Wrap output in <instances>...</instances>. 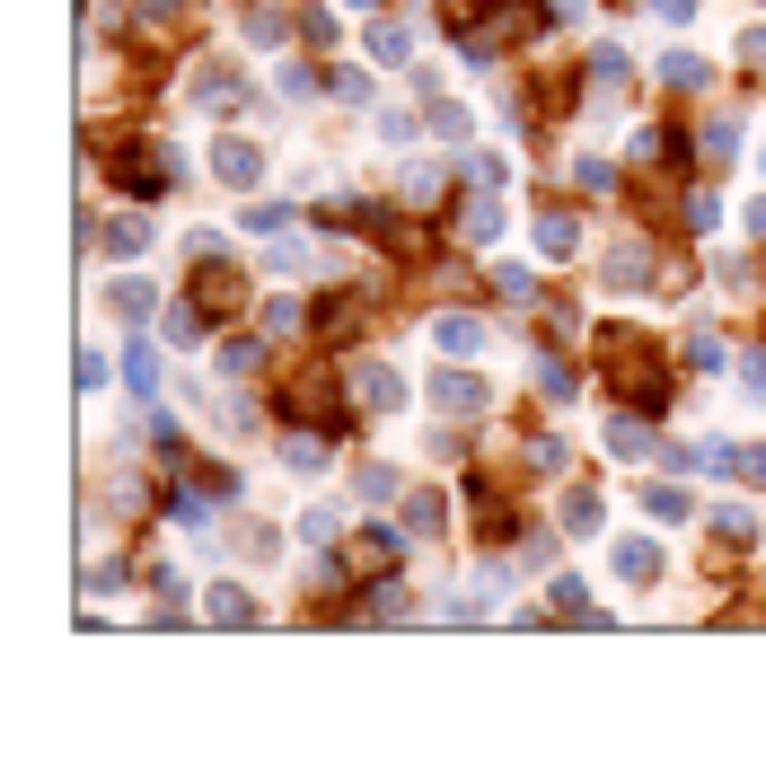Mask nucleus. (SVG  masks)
I'll list each match as a JSON object with an SVG mask.
<instances>
[{
	"instance_id": "f257e3e1",
	"label": "nucleus",
	"mask_w": 766,
	"mask_h": 775,
	"mask_svg": "<svg viewBox=\"0 0 766 775\" xmlns=\"http://www.w3.org/2000/svg\"><path fill=\"white\" fill-rule=\"evenodd\" d=\"M115 185L159 194V185H177V159H159V141H124V150H115Z\"/></svg>"
},
{
	"instance_id": "f03ea898",
	"label": "nucleus",
	"mask_w": 766,
	"mask_h": 775,
	"mask_svg": "<svg viewBox=\"0 0 766 775\" xmlns=\"http://www.w3.org/2000/svg\"><path fill=\"white\" fill-rule=\"evenodd\" d=\"M212 177H221V185H255V177H264V150H255L248 132H230V141L212 150Z\"/></svg>"
},
{
	"instance_id": "7ed1b4c3",
	"label": "nucleus",
	"mask_w": 766,
	"mask_h": 775,
	"mask_svg": "<svg viewBox=\"0 0 766 775\" xmlns=\"http://www.w3.org/2000/svg\"><path fill=\"white\" fill-rule=\"evenodd\" d=\"M643 520H652V529H678V520H696V494L661 476V485H643Z\"/></svg>"
},
{
	"instance_id": "20e7f679",
	"label": "nucleus",
	"mask_w": 766,
	"mask_h": 775,
	"mask_svg": "<svg viewBox=\"0 0 766 775\" xmlns=\"http://www.w3.org/2000/svg\"><path fill=\"white\" fill-rule=\"evenodd\" d=\"M617 582H635V591L661 582V546H652V537H626V546H617Z\"/></svg>"
},
{
	"instance_id": "39448f33",
	"label": "nucleus",
	"mask_w": 766,
	"mask_h": 775,
	"mask_svg": "<svg viewBox=\"0 0 766 775\" xmlns=\"http://www.w3.org/2000/svg\"><path fill=\"white\" fill-rule=\"evenodd\" d=\"M458 230H467L476 248H494V239H503V203H494V185H485V194H476V203L458 212Z\"/></svg>"
},
{
	"instance_id": "423d86ee",
	"label": "nucleus",
	"mask_w": 766,
	"mask_h": 775,
	"mask_svg": "<svg viewBox=\"0 0 766 775\" xmlns=\"http://www.w3.org/2000/svg\"><path fill=\"white\" fill-rule=\"evenodd\" d=\"M432 344H441V353H485V326L450 309V318H432Z\"/></svg>"
},
{
	"instance_id": "0eeeda50",
	"label": "nucleus",
	"mask_w": 766,
	"mask_h": 775,
	"mask_svg": "<svg viewBox=\"0 0 766 775\" xmlns=\"http://www.w3.org/2000/svg\"><path fill=\"white\" fill-rule=\"evenodd\" d=\"M124 387L132 396H159V344H141V335L124 344Z\"/></svg>"
},
{
	"instance_id": "6e6552de",
	"label": "nucleus",
	"mask_w": 766,
	"mask_h": 775,
	"mask_svg": "<svg viewBox=\"0 0 766 775\" xmlns=\"http://www.w3.org/2000/svg\"><path fill=\"white\" fill-rule=\"evenodd\" d=\"M432 396H441L450 414H476V405H485V380H467V371H441V380H432Z\"/></svg>"
},
{
	"instance_id": "1a4fd4ad",
	"label": "nucleus",
	"mask_w": 766,
	"mask_h": 775,
	"mask_svg": "<svg viewBox=\"0 0 766 775\" xmlns=\"http://www.w3.org/2000/svg\"><path fill=\"white\" fill-rule=\"evenodd\" d=\"M608 450H617V459H652V423H643V414H617V423H608Z\"/></svg>"
},
{
	"instance_id": "9d476101",
	"label": "nucleus",
	"mask_w": 766,
	"mask_h": 775,
	"mask_svg": "<svg viewBox=\"0 0 766 775\" xmlns=\"http://www.w3.org/2000/svg\"><path fill=\"white\" fill-rule=\"evenodd\" d=\"M362 405H405V380L387 362H362Z\"/></svg>"
},
{
	"instance_id": "9b49d317",
	"label": "nucleus",
	"mask_w": 766,
	"mask_h": 775,
	"mask_svg": "<svg viewBox=\"0 0 766 775\" xmlns=\"http://www.w3.org/2000/svg\"><path fill=\"white\" fill-rule=\"evenodd\" d=\"M255 617V600L239 591V582H212V626H248Z\"/></svg>"
},
{
	"instance_id": "f8f14e48",
	"label": "nucleus",
	"mask_w": 766,
	"mask_h": 775,
	"mask_svg": "<svg viewBox=\"0 0 766 775\" xmlns=\"http://www.w3.org/2000/svg\"><path fill=\"white\" fill-rule=\"evenodd\" d=\"M248 371H264V344H255V335H230V344H221V380H248Z\"/></svg>"
},
{
	"instance_id": "ddd939ff",
	"label": "nucleus",
	"mask_w": 766,
	"mask_h": 775,
	"mask_svg": "<svg viewBox=\"0 0 766 775\" xmlns=\"http://www.w3.org/2000/svg\"><path fill=\"white\" fill-rule=\"evenodd\" d=\"M107 248H115V256H141V248H150V221H141V212H115V221H107Z\"/></svg>"
},
{
	"instance_id": "4468645a",
	"label": "nucleus",
	"mask_w": 766,
	"mask_h": 775,
	"mask_svg": "<svg viewBox=\"0 0 766 775\" xmlns=\"http://www.w3.org/2000/svg\"><path fill=\"white\" fill-rule=\"evenodd\" d=\"M537 248H546V256H573V248H582L573 212H546V221H537Z\"/></svg>"
},
{
	"instance_id": "2eb2a0df",
	"label": "nucleus",
	"mask_w": 766,
	"mask_h": 775,
	"mask_svg": "<svg viewBox=\"0 0 766 775\" xmlns=\"http://www.w3.org/2000/svg\"><path fill=\"white\" fill-rule=\"evenodd\" d=\"M494 291H503L511 309H528V300H537V273H528V264H494Z\"/></svg>"
},
{
	"instance_id": "dca6fc26",
	"label": "nucleus",
	"mask_w": 766,
	"mask_h": 775,
	"mask_svg": "<svg viewBox=\"0 0 766 775\" xmlns=\"http://www.w3.org/2000/svg\"><path fill=\"white\" fill-rule=\"evenodd\" d=\"M371 53H380V62H405V53H414V27L380 18V27H371Z\"/></svg>"
},
{
	"instance_id": "f3484780",
	"label": "nucleus",
	"mask_w": 766,
	"mask_h": 775,
	"mask_svg": "<svg viewBox=\"0 0 766 775\" xmlns=\"http://www.w3.org/2000/svg\"><path fill=\"white\" fill-rule=\"evenodd\" d=\"M661 80H669V89H705V80H714V71H705V62H696V53H661Z\"/></svg>"
},
{
	"instance_id": "a211bd4d",
	"label": "nucleus",
	"mask_w": 766,
	"mask_h": 775,
	"mask_svg": "<svg viewBox=\"0 0 766 775\" xmlns=\"http://www.w3.org/2000/svg\"><path fill=\"white\" fill-rule=\"evenodd\" d=\"M115 318H132V326L150 318V282H141V273H124V282H115Z\"/></svg>"
},
{
	"instance_id": "6ab92c4d",
	"label": "nucleus",
	"mask_w": 766,
	"mask_h": 775,
	"mask_svg": "<svg viewBox=\"0 0 766 775\" xmlns=\"http://www.w3.org/2000/svg\"><path fill=\"white\" fill-rule=\"evenodd\" d=\"M282 459H291V476H326V441H282Z\"/></svg>"
},
{
	"instance_id": "aec40b11",
	"label": "nucleus",
	"mask_w": 766,
	"mask_h": 775,
	"mask_svg": "<svg viewBox=\"0 0 766 775\" xmlns=\"http://www.w3.org/2000/svg\"><path fill=\"white\" fill-rule=\"evenodd\" d=\"M239 230H255V239H282V230H291V203H255Z\"/></svg>"
},
{
	"instance_id": "412c9836",
	"label": "nucleus",
	"mask_w": 766,
	"mask_h": 775,
	"mask_svg": "<svg viewBox=\"0 0 766 775\" xmlns=\"http://www.w3.org/2000/svg\"><path fill=\"white\" fill-rule=\"evenodd\" d=\"M705 150L732 168V159H740V124H732V115H714V124H705Z\"/></svg>"
},
{
	"instance_id": "4be33fe9",
	"label": "nucleus",
	"mask_w": 766,
	"mask_h": 775,
	"mask_svg": "<svg viewBox=\"0 0 766 775\" xmlns=\"http://www.w3.org/2000/svg\"><path fill=\"white\" fill-rule=\"evenodd\" d=\"M591 80H599V89H626V53L599 44V53H591Z\"/></svg>"
},
{
	"instance_id": "5701e85b",
	"label": "nucleus",
	"mask_w": 766,
	"mask_h": 775,
	"mask_svg": "<svg viewBox=\"0 0 766 775\" xmlns=\"http://www.w3.org/2000/svg\"><path fill=\"white\" fill-rule=\"evenodd\" d=\"M326 89H335L344 107H362V98H371V71H353V62H344V71H326Z\"/></svg>"
},
{
	"instance_id": "b1692460",
	"label": "nucleus",
	"mask_w": 766,
	"mask_h": 775,
	"mask_svg": "<svg viewBox=\"0 0 766 775\" xmlns=\"http://www.w3.org/2000/svg\"><path fill=\"white\" fill-rule=\"evenodd\" d=\"M159 335H168V344H194V335H203V309H168Z\"/></svg>"
},
{
	"instance_id": "393cba45",
	"label": "nucleus",
	"mask_w": 766,
	"mask_h": 775,
	"mask_svg": "<svg viewBox=\"0 0 766 775\" xmlns=\"http://www.w3.org/2000/svg\"><path fill=\"white\" fill-rule=\"evenodd\" d=\"M714 529H723V537H758V512H749V503H723Z\"/></svg>"
},
{
	"instance_id": "a878e982",
	"label": "nucleus",
	"mask_w": 766,
	"mask_h": 775,
	"mask_svg": "<svg viewBox=\"0 0 766 775\" xmlns=\"http://www.w3.org/2000/svg\"><path fill=\"white\" fill-rule=\"evenodd\" d=\"M555 608H564V617H591V591H582L573 573H555Z\"/></svg>"
},
{
	"instance_id": "bb28decb",
	"label": "nucleus",
	"mask_w": 766,
	"mask_h": 775,
	"mask_svg": "<svg viewBox=\"0 0 766 775\" xmlns=\"http://www.w3.org/2000/svg\"><path fill=\"white\" fill-rule=\"evenodd\" d=\"M564 529H599V494H564Z\"/></svg>"
},
{
	"instance_id": "cd10ccee",
	"label": "nucleus",
	"mask_w": 766,
	"mask_h": 775,
	"mask_svg": "<svg viewBox=\"0 0 766 775\" xmlns=\"http://www.w3.org/2000/svg\"><path fill=\"white\" fill-rule=\"evenodd\" d=\"M643 273H652V264H643V248H617V256H608V282H643Z\"/></svg>"
},
{
	"instance_id": "c85d7f7f",
	"label": "nucleus",
	"mask_w": 766,
	"mask_h": 775,
	"mask_svg": "<svg viewBox=\"0 0 766 775\" xmlns=\"http://www.w3.org/2000/svg\"><path fill=\"white\" fill-rule=\"evenodd\" d=\"M467 185H503V159L494 150H467Z\"/></svg>"
},
{
	"instance_id": "c756f323",
	"label": "nucleus",
	"mask_w": 766,
	"mask_h": 775,
	"mask_svg": "<svg viewBox=\"0 0 766 775\" xmlns=\"http://www.w3.org/2000/svg\"><path fill=\"white\" fill-rule=\"evenodd\" d=\"M335 529H344V520L326 512V503H309V512H300V537H335Z\"/></svg>"
},
{
	"instance_id": "7c9ffc66",
	"label": "nucleus",
	"mask_w": 766,
	"mask_h": 775,
	"mask_svg": "<svg viewBox=\"0 0 766 775\" xmlns=\"http://www.w3.org/2000/svg\"><path fill=\"white\" fill-rule=\"evenodd\" d=\"M141 18H150V27H177V18H185V0H141Z\"/></svg>"
},
{
	"instance_id": "2f4dec72",
	"label": "nucleus",
	"mask_w": 766,
	"mask_h": 775,
	"mask_svg": "<svg viewBox=\"0 0 766 775\" xmlns=\"http://www.w3.org/2000/svg\"><path fill=\"white\" fill-rule=\"evenodd\" d=\"M740 62H749V71H766V27H758V36H740Z\"/></svg>"
},
{
	"instance_id": "473e14b6",
	"label": "nucleus",
	"mask_w": 766,
	"mask_h": 775,
	"mask_svg": "<svg viewBox=\"0 0 766 775\" xmlns=\"http://www.w3.org/2000/svg\"><path fill=\"white\" fill-rule=\"evenodd\" d=\"M740 380H749V387L766 396V353H740Z\"/></svg>"
},
{
	"instance_id": "72a5a7b5",
	"label": "nucleus",
	"mask_w": 766,
	"mask_h": 775,
	"mask_svg": "<svg viewBox=\"0 0 766 775\" xmlns=\"http://www.w3.org/2000/svg\"><path fill=\"white\" fill-rule=\"evenodd\" d=\"M732 467H740L749 485H766V450H749V459H732Z\"/></svg>"
},
{
	"instance_id": "f704fd0d",
	"label": "nucleus",
	"mask_w": 766,
	"mask_h": 775,
	"mask_svg": "<svg viewBox=\"0 0 766 775\" xmlns=\"http://www.w3.org/2000/svg\"><path fill=\"white\" fill-rule=\"evenodd\" d=\"M749 230H758V239H766V194H758V203H749Z\"/></svg>"
},
{
	"instance_id": "c9c22d12",
	"label": "nucleus",
	"mask_w": 766,
	"mask_h": 775,
	"mask_svg": "<svg viewBox=\"0 0 766 775\" xmlns=\"http://www.w3.org/2000/svg\"><path fill=\"white\" fill-rule=\"evenodd\" d=\"M353 9H371V0H353Z\"/></svg>"
}]
</instances>
